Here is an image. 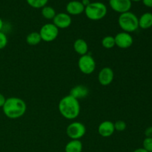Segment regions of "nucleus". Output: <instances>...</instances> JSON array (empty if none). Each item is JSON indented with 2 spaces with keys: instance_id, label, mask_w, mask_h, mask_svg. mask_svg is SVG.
<instances>
[{
  "instance_id": "f257e3e1",
  "label": "nucleus",
  "mask_w": 152,
  "mask_h": 152,
  "mask_svg": "<svg viewBox=\"0 0 152 152\" xmlns=\"http://www.w3.org/2000/svg\"><path fill=\"white\" fill-rule=\"evenodd\" d=\"M59 113L67 120H74L80 113V104L78 99L71 95H67L60 99L58 105Z\"/></svg>"
},
{
  "instance_id": "f03ea898",
  "label": "nucleus",
  "mask_w": 152,
  "mask_h": 152,
  "mask_svg": "<svg viewBox=\"0 0 152 152\" xmlns=\"http://www.w3.org/2000/svg\"><path fill=\"white\" fill-rule=\"evenodd\" d=\"M2 110L4 114L7 118L16 120L20 118L25 114L27 105L22 99L13 96L6 99Z\"/></svg>"
},
{
  "instance_id": "7ed1b4c3",
  "label": "nucleus",
  "mask_w": 152,
  "mask_h": 152,
  "mask_svg": "<svg viewBox=\"0 0 152 152\" xmlns=\"http://www.w3.org/2000/svg\"><path fill=\"white\" fill-rule=\"evenodd\" d=\"M118 24L124 32L133 33L139 28L138 17L131 11L121 13L118 18Z\"/></svg>"
},
{
  "instance_id": "20e7f679",
  "label": "nucleus",
  "mask_w": 152,
  "mask_h": 152,
  "mask_svg": "<svg viewBox=\"0 0 152 152\" xmlns=\"http://www.w3.org/2000/svg\"><path fill=\"white\" fill-rule=\"evenodd\" d=\"M108 9L104 3L100 1L91 2L85 7V14L88 19L92 21H99L103 19L107 14Z\"/></svg>"
},
{
  "instance_id": "39448f33",
  "label": "nucleus",
  "mask_w": 152,
  "mask_h": 152,
  "mask_svg": "<svg viewBox=\"0 0 152 152\" xmlns=\"http://www.w3.org/2000/svg\"><path fill=\"white\" fill-rule=\"evenodd\" d=\"M78 68L84 74H92L96 68V62L93 56L89 53L80 56L78 60Z\"/></svg>"
},
{
  "instance_id": "423d86ee",
  "label": "nucleus",
  "mask_w": 152,
  "mask_h": 152,
  "mask_svg": "<svg viewBox=\"0 0 152 152\" xmlns=\"http://www.w3.org/2000/svg\"><path fill=\"white\" fill-rule=\"evenodd\" d=\"M86 133V126L80 122H73L66 129L67 136L71 140H80L85 136Z\"/></svg>"
},
{
  "instance_id": "0eeeda50",
  "label": "nucleus",
  "mask_w": 152,
  "mask_h": 152,
  "mask_svg": "<svg viewBox=\"0 0 152 152\" xmlns=\"http://www.w3.org/2000/svg\"><path fill=\"white\" fill-rule=\"evenodd\" d=\"M42 41L50 42L56 39L59 35V29L53 23H47L43 25L39 31Z\"/></svg>"
},
{
  "instance_id": "6e6552de",
  "label": "nucleus",
  "mask_w": 152,
  "mask_h": 152,
  "mask_svg": "<svg viewBox=\"0 0 152 152\" xmlns=\"http://www.w3.org/2000/svg\"><path fill=\"white\" fill-rule=\"evenodd\" d=\"M116 45L121 49H127L133 45L134 39L129 33L120 32L114 37Z\"/></svg>"
},
{
  "instance_id": "1a4fd4ad",
  "label": "nucleus",
  "mask_w": 152,
  "mask_h": 152,
  "mask_svg": "<svg viewBox=\"0 0 152 152\" xmlns=\"http://www.w3.org/2000/svg\"><path fill=\"white\" fill-rule=\"evenodd\" d=\"M109 5L113 10L121 14L130 11L132 2L131 0H109Z\"/></svg>"
},
{
  "instance_id": "9d476101",
  "label": "nucleus",
  "mask_w": 152,
  "mask_h": 152,
  "mask_svg": "<svg viewBox=\"0 0 152 152\" xmlns=\"http://www.w3.org/2000/svg\"><path fill=\"white\" fill-rule=\"evenodd\" d=\"M114 78V71L109 67L102 68L98 74V81L99 84L103 86H109L111 84Z\"/></svg>"
},
{
  "instance_id": "9b49d317",
  "label": "nucleus",
  "mask_w": 152,
  "mask_h": 152,
  "mask_svg": "<svg viewBox=\"0 0 152 152\" xmlns=\"http://www.w3.org/2000/svg\"><path fill=\"white\" fill-rule=\"evenodd\" d=\"M72 19L71 16L67 13H56L53 19V24L58 29H65L71 25Z\"/></svg>"
},
{
  "instance_id": "f8f14e48",
  "label": "nucleus",
  "mask_w": 152,
  "mask_h": 152,
  "mask_svg": "<svg viewBox=\"0 0 152 152\" xmlns=\"http://www.w3.org/2000/svg\"><path fill=\"white\" fill-rule=\"evenodd\" d=\"M115 132L114 124L113 122L105 120L102 122L98 126V133L102 137H109Z\"/></svg>"
},
{
  "instance_id": "ddd939ff",
  "label": "nucleus",
  "mask_w": 152,
  "mask_h": 152,
  "mask_svg": "<svg viewBox=\"0 0 152 152\" xmlns=\"http://www.w3.org/2000/svg\"><path fill=\"white\" fill-rule=\"evenodd\" d=\"M66 11L70 16H77L80 15L85 11V6L82 4L81 1L73 0L69 1L66 5Z\"/></svg>"
},
{
  "instance_id": "4468645a",
  "label": "nucleus",
  "mask_w": 152,
  "mask_h": 152,
  "mask_svg": "<svg viewBox=\"0 0 152 152\" xmlns=\"http://www.w3.org/2000/svg\"><path fill=\"white\" fill-rule=\"evenodd\" d=\"M88 88L86 86H83V85H78V86H74L71 88V91H70V95L78 99V100L80 99L86 98V96H88Z\"/></svg>"
},
{
  "instance_id": "2eb2a0df",
  "label": "nucleus",
  "mask_w": 152,
  "mask_h": 152,
  "mask_svg": "<svg viewBox=\"0 0 152 152\" xmlns=\"http://www.w3.org/2000/svg\"><path fill=\"white\" fill-rule=\"evenodd\" d=\"M74 50L76 53H78L80 56H83L85 54H87L88 51V45L86 41L83 39H77L74 42Z\"/></svg>"
},
{
  "instance_id": "dca6fc26",
  "label": "nucleus",
  "mask_w": 152,
  "mask_h": 152,
  "mask_svg": "<svg viewBox=\"0 0 152 152\" xmlns=\"http://www.w3.org/2000/svg\"><path fill=\"white\" fill-rule=\"evenodd\" d=\"M139 20V28L146 30L152 27V13H143L138 19Z\"/></svg>"
},
{
  "instance_id": "f3484780",
  "label": "nucleus",
  "mask_w": 152,
  "mask_h": 152,
  "mask_svg": "<svg viewBox=\"0 0 152 152\" xmlns=\"http://www.w3.org/2000/svg\"><path fill=\"white\" fill-rule=\"evenodd\" d=\"M83 143L80 140H71L65 147V152H82Z\"/></svg>"
},
{
  "instance_id": "a211bd4d",
  "label": "nucleus",
  "mask_w": 152,
  "mask_h": 152,
  "mask_svg": "<svg viewBox=\"0 0 152 152\" xmlns=\"http://www.w3.org/2000/svg\"><path fill=\"white\" fill-rule=\"evenodd\" d=\"M42 41L39 32H31L26 37V42L30 45H37Z\"/></svg>"
},
{
  "instance_id": "6ab92c4d",
  "label": "nucleus",
  "mask_w": 152,
  "mask_h": 152,
  "mask_svg": "<svg viewBox=\"0 0 152 152\" xmlns=\"http://www.w3.org/2000/svg\"><path fill=\"white\" fill-rule=\"evenodd\" d=\"M42 15L43 17L46 19H53V18L56 16V10H54V8L50 6H45L42 8Z\"/></svg>"
},
{
  "instance_id": "aec40b11",
  "label": "nucleus",
  "mask_w": 152,
  "mask_h": 152,
  "mask_svg": "<svg viewBox=\"0 0 152 152\" xmlns=\"http://www.w3.org/2000/svg\"><path fill=\"white\" fill-rule=\"evenodd\" d=\"M102 45L105 49H111L116 46L114 37L111 36H106L102 39Z\"/></svg>"
},
{
  "instance_id": "412c9836",
  "label": "nucleus",
  "mask_w": 152,
  "mask_h": 152,
  "mask_svg": "<svg viewBox=\"0 0 152 152\" xmlns=\"http://www.w3.org/2000/svg\"><path fill=\"white\" fill-rule=\"evenodd\" d=\"M28 5L31 6L34 8L39 9L42 8L43 7L46 6L47 3L48 2V0H26Z\"/></svg>"
},
{
  "instance_id": "4be33fe9",
  "label": "nucleus",
  "mask_w": 152,
  "mask_h": 152,
  "mask_svg": "<svg viewBox=\"0 0 152 152\" xmlns=\"http://www.w3.org/2000/svg\"><path fill=\"white\" fill-rule=\"evenodd\" d=\"M114 124L115 131H117L119 132H124L126 129V127H127L126 123L125 121H123V120H117V122L114 123Z\"/></svg>"
},
{
  "instance_id": "5701e85b",
  "label": "nucleus",
  "mask_w": 152,
  "mask_h": 152,
  "mask_svg": "<svg viewBox=\"0 0 152 152\" xmlns=\"http://www.w3.org/2000/svg\"><path fill=\"white\" fill-rule=\"evenodd\" d=\"M143 148L148 152H152V137H145L142 142Z\"/></svg>"
},
{
  "instance_id": "b1692460",
  "label": "nucleus",
  "mask_w": 152,
  "mask_h": 152,
  "mask_svg": "<svg viewBox=\"0 0 152 152\" xmlns=\"http://www.w3.org/2000/svg\"><path fill=\"white\" fill-rule=\"evenodd\" d=\"M7 45V37L4 33L0 31V50L4 49Z\"/></svg>"
},
{
  "instance_id": "393cba45",
  "label": "nucleus",
  "mask_w": 152,
  "mask_h": 152,
  "mask_svg": "<svg viewBox=\"0 0 152 152\" xmlns=\"http://www.w3.org/2000/svg\"><path fill=\"white\" fill-rule=\"evenodd\" d=\"M145 137H152V126L148 127L145 130Z\"/></svg>"
},
{
  "instance_id": "a878e982",
  "label": "nucleus",
  "mask_w": 152,
  "mask_h": 152,
  "mask_svg": "<svg viewBox=\"0 0 152 152\" xmlns=\"http://www.w3.org/2000/svg\"><path fill=\"white\" fill-rule=\"evenodd\" d=\"M6 101V98L2 94L0 93V108H2L3 105H4V102Z\"/></svg>"
},
{
  "instance_id": "bb28decb",
  "label": "nucleus",
  "mask_w": 152,
  "mask_h": 152,
  "mask_svg": "<svg viewBox=\"0 0 152 152\" xmlns=\"http://www.w3.org/2000/svg\"><path fill=\"white\" fill-rule=\"evenodd\" d=\"M145 6L148 7H152V0H142Z\"/></svg>"
},
{
  "instance_id": "cd10ccee",
  "label": "nucleus",
  "mask_w": 152,
  "mask_h": 152,
  "mask_svg": "<svg viewBox=\"0 0 152 152\" xmlns=\"http://www.w3.org/2000/svg\"><path fill=\"white\" fill-rule=\"evenodd\" d=\"M81 2H82V4L85 6V7H86V6H88L89 4H90L91 1H90V0H82Z\"/></svg>"
},
{
  "instance_id": "c85d7f7f",
  "label": "nucleus",
  "mask_w": 152,
  "mask_h": 152,
  "mask_svg": "<svg viewBox=\"0 0 152 152\" xmlns=\"http://www.w3.org/2000/svg\"><path fill=\"white\" fill-rule=\"evenodd\" d=\"M133 152H148L146 151V150L144 149L143 148H137V149L134 150Z\"/></svg>"
},
{
  "instance_id": "c756f323",
  "label": "nucleus",
  "mask_w": 152,
  "mask_h": 152,
  "mask_svg": "<svg viewBox=\"0 0 152 152\" xmlns=\"http://www.w3.org/2000/svg\"><path fill=\"white\" fill-rule=\"evenodd\" d=\"M4 27V22H3L2 19L0 18V31H2V28Z\"/></svg>"
},
{
  "instance_id": "7c9ffc66",
  "label": "nucleus",
  "mask_w": 152,
  "mask_h": 152,
  "mask_svg": "<svg viewBox=\"0 0 152 152\" xmlns=\"http://www.w3.org/2000/svg\"><path fill=\"white\" fill-rule=\"evenodd\" d=\"M131 1H132H132H135V2H137V1H142V0H131Z\"/></svg>"
}]
</instances>
